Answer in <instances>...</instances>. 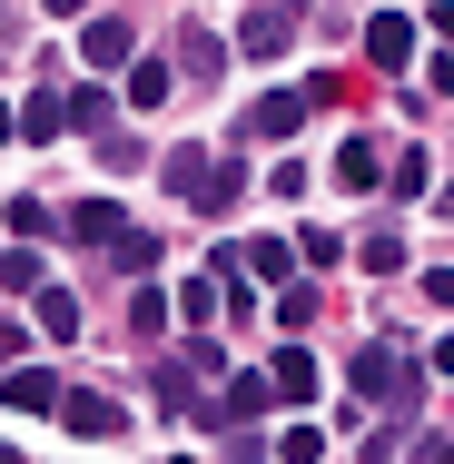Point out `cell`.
Returning <instances> with one entry per match:
<instances>
[{
  "instance_id": "6da1fadb",
  "label": "cell",
  "mask_w": 454,
  "mask_h": 464,
  "mask_svg": "<svg viewBox=\"0 0 454 464\" xmlns=\"http://www.w3.org/2000/svg\"><path fill=\"white\" fill-rule=\"evenodd\" d=\"M346 395H356V405H385V415L405 425V415H415V395H425V366H415L395 336H375L365 356H346Z\"/></svg>"
},
{
  "instance_id": "7a4b0ae2",
  "label": "cell",
  "mask_w": 454,
  "mask_h": 464,
  "mask_svg": "<svg viewBox=\"0 0 454 464\" xmlns=\"http://www.w3.org/2000/svg\"><path fill=\"white\" fill-rule=\"evenodd\" d=\"M159 179H169V198H188L198 218H217V208L247 198V169H237V159H208V149H169Z\"/></svg>"
},
{
  "instance_id": "3957f363",
  "label": "cell",
  "mask_w": 454,
  "mask_h": 464,
  "mask_svg": "<svg viewBox=\"0 0 454 464\" xmlns=\"http://www.w3.org/2000/svg\"><path fill=\"white\" fill-rule=\"evenodd\" d=\"M296 20H306V0H257V10L237 20V50H247V60H276Z\"/></svg>"
},
{
  "instance_id": "277c9868",
  "label": "cell",
  "mask_w": 454,
  "mask_h": 464,
  "mask_svg": "<svg viewBox=\"0 0 454 464\" xmlns=\"http://www.w3.org/2000/svg\"><path fill=\"white\" fill-rule=\"evenodd\" d=\"M60 425H70L80 445H109V435H129V415H119V395H90V385H80V395H60Z\"/></svg>"
},
{
  "instance_id": "5b68a950",
  "label": "cell",
  "mask_w": 454,
  "mask_h": 464,
  "mask_svg": "<svg viewBox=\"0 0 454 464\" xmlns=\"http://www.w3.org/2000/svg\"><path fill=\"white\" fill-rule=\"evenodd\" d=\"M365 70H415V20L405 10H375L365 20Z\"/></svg>"
},
{
  "instance_id": "8992f818",
  "label": "cell",
  "mask_w": 454,
  "mask_h": 464,
  "mask_svg": "<svg viewBox=\"0 0 454 464\" xmlns=\"http://www.w3.org/2000/svg\"><path fill=\"white\" fill-rule=\"evenodd\" d=\"M276 405V375L257 366V375H227V385H217V405H208V425H247V415H267Z\"/></svg>"
},
{
  "instance_id": "52a82bcc",
  "label": "cell",
  "mask_w": 454,
  "mask_h": 464,
  "mask_svg": "<svg viewBox=\"0 0 454 464\" xmlns=\"http://www.w3.org/2000/svg\"><path fill=\"white\" fill-rule=\"evenodd\" d=\"M306 109H316V90H267L237 129H247V139H296V119H306Z\"/></svg>"
},
{
  "instance_id": "ba28073f",
  "label": "cell",
  "mask_w": 454,
  "mask_h": 464,
  "mask_svg": "<svg viewBox=\"0 0 454 464\" xmlns=\"http://www.w3.org/2000/svg\"><path fill=\"white\" fill-rule=\"evenodd\" d=\"M80 60H90V70H129V60H139V40H129L119 10H99L90 30H80Z\"/></svg>"
},
{
  "instance_id": "9c48e42d",
  "label": "cell",
  "mask_w": 454,
  "mask_h": 464,
  "mask_svg": "<svg viewBox=\"0 0 454 464\" xmlns=\"http://www.w3.org/2000/svg\"><path fill=\"white\" fill-rule=\"evenodd\" d=\"M60 227H70V237H80V247H99V257H109V247H119V237H129V218H119V198H80V208H70V218H60Z\"/></svg>"
},
{
  "instance_id": "30bf717a",
  "label": "cell",
  "mask_w": 454,
  "mask_h": 464,
  "mask_svg": "<svg viewBox=\"0 0 454 464\" xmlns=\"http://www.w3.org/2000/svg\"><path fill=\"white\" fill-rule=\"evenodd\" d=\"M0 405H10V415H60V375L10 366V375H0Z\"/></svg>"
},
{
  "instance_id": "8fae6325",
  "label": "cell",
  "mask_w": 454,
  "mask_h": 464,
  "mask_svg": "<svg viewBox=\"0 0 454 464\" xmlns=\"http://www.w3.org/2000/svg\"><path fill=\"white\" fill-rule=\"evenodd\" d=\"M267 375H276V405H286V415H306V405H316V356H306V346L267 356Z\"/></svg>"
},
{
  "instance_id": "7c38bea8",
  "label": "cell",
  "mask_w": 454,
  "mask_h": 464,
  "mask_svg": "<svg viewBox=\"0 0 454 464\" xmlns=\"http://www.w3.org/2000/svg\"><path fill=\"white\" fill-rule=\"evenodd\" d=\"M227 50H237V40H217V30H179V80H208V90H217Z\"/></svg>"
},
{
  "instance_id": "4fadbf2b",
  "label": "cell",
  "mask_w": 454,
  "mask_h": 464,
  "mask_svg": "<svg viewBox=\"0 0 454 464\" xmlns=\"http://www.w3.org/2000/svg\"><path fill=\"white\" fill-rule=\"evenodd\" d=\"M40 336H50V346H70V336H80V296H70V286H50V277H40Z\"/></svg>"
},
{
  "instance_id": "5bb4252c",
  "label": "cell",
  "mask_w": 454,
  "mask_h": 464,
  "mask_svg": "<svg viewBox=\"0 0 454 464\" xmlns=\"http://www.w3.org/2000/svg\"><path fill=\"white\" fill-rule=\"evenodd\" d=\"M336 179L346 188H385V149H375V139H346V149H336Z\"/></svg>"
},
{
  "instance_id": "9a60e30c",
  "label": "cell",
  "mask_w": 454,
  "mask_h": 464,
  "mask_svg": "<svg viewBox=\"0 0 454 464\" xmlns=\"http://www.w3.org/2000/svg\"><path fill=\"white\" fill-rule=\"evenodd\" d=\"M60 129H70V99H60L50 80H40V99L20 109V139H60Z\"/></svg>"
},
{
  "instance_id": "2e32d148",
  "label": "cell",
  "mask_w": 454,
  "mask_h": 464,
  "mask_svg": "<svg viewBox=\"0 0 454 464\" xmlns=\"http://www.w3.org/2000/svg\"><path fill=\"white\" fill-rule=\"evenodd\" d=\"M169 90H179V60H129V99L139 109H159Z\"/></svg>"
},
{
  "instance_id": "e0dca14e",
  "label": "cell",
  "mask_w": 454,
  "mask_h": 464,
  "mask_svg": "<svg viewBox=\"0 0 454 464\" xmlns=\"http://www.w3.org/2000/svg\"><path fill=\"white\" fill-rule=\"evenodd\" d=\"M60 99H70V129H80V139L109 129V90H99V80H80V90H60Z\"/></svg>"
},
{
  "instance_id": "ac0fdd59",
  "label": "cell",
  "mask_w": 454,
  "mask_h": 464,
  "mask_svg": "<svg viewBox=\"0 0 454 464\" xmlns=\"http://www.w3.org/2000/svg\"><path fill=\"white\" fill-rule=\"evenodd\" d=\"M356 267H365V277H395V267H405V237H395V227H365Z\"/></svg>"
},
{
  "instance_id": "d6986e66",
  "label": "cell",
  "mask_w": 454,
  "mask_h": 464,
  "mask_svg": "<svg viewBox=\"0 0 454 464\" xmlns=\"http://www.w3.org/2000/svg\"><path fill=\"white\" fill-rule=\"evenodd\" d=\"M267 455H276V464H316V455H326V435H316L306 415H286V435H276Z\"/></svg>"
},
{
  "instance_id": "ffe728a7",
  "label": "cell",
  "mask_w": 454,
  "mask_h": 464,
  "mask_svg": "<svg viewBox=\"0 0 454 464\" xmlns=\"http://www.w3.org/2000/svg\"><path fill=\"white\" fill-rule=\"evenodd\" d=\"M0 227H10V237H50L60 218H50V198H10V208H0Z\"/></svg>"
},
{
  "instance_id": "44dd1931",
  "label": "cell",
  "mask_w": 454,
  "mask_h": 464,
  "mask_svg": "<svg viewBox=\"0 0 454 464\" xmlns=\"http://www.w3.org/2000/svg\"><path fill=\"white\" fill-rule=\"evenodd\" d=\"M129 336H169V296L159 286H129Z\"/></svg>"
},
{
  "instance_id": "7402d4cb",
  "label": "cell",
  "mask_w": 454,
  "mask_h": 464,
  "mask_svg": "<svg viewBox=\"0 0 454 464\" xmlns=\"http://www.w3.org/2000/svg\"><path fill=\"white\" fill-rule=\"evenodd\" d=\"M237 267H257V277H296V247H286V237H257V247H237Z\"/></svg>"
},
{
  "instance_id": "603a6c76",
  "label": "cell",
  "mask_w": 454,
  "mask_h": 464,
  "mask_svg": "<svg viewBox=\"0 0 454 464\" xmlns=\"http://www.w3.org/2000/svg\"><path fill=\"white\" fill-rule=\"evenodd\" d=\"M179 316H188V326H208V316H217V267H208V277H188V286H179Z\"/></svg>"
},
{
  "instance_id": "cb8c5ba5",
  "label": "cell",
  "mask_w": 454,
  "mask_h": 464,
  "mask_svg": "<svg viewBox=\"0 0 454 464\" xmlns=\"http://www.w3.org/2000/svg\"><path fill=\"white\" fill-rule=\"evenodd\" d=\"M0 286H40V257H30V237H10V247H0Z\"/></svg>"
},
{
  "instance_id": "d4e9b609",
  "label": "cell",
  "mask_w": 454,
  "mask_h": 464,
  "mask_svg": "<svg viewBox=\"0 0 454 464\" xmlns=\"http://www.w3.org/2000/svg\"><path fill=\"white\" fill-rule=\"evenodd\" d=\"M385 188H395V198H425V159H415V149H405V159H385Z\"/></svg>"
},
{
  "instance_id": "484cf974",
  "label": "cell",
  "mask_w": 454,
  "mask_h": 464,
  "mask_svg": "<svg viewBox=\"0 0 454 464\" xmlns=\"http://www.w3.org/2000/svg\"><path fill=\"white\" fill-rule=\"evenodd\" d=\"M20 356H30V326H10V316H0V375L20 366Z\"/></svg>"
},
{
  "instance_id": "4316f807",
  "label": "cell",
  "mask_w": 454,
  "mask_h": 464,
  "mask_svg": "<svg viewBox=\"0 0 454 464\" xmlns=\"http://www.w3.org/2000/svg\"><path fill=\"white\" fill-rule=\"evenodd\" d=\"M425 296H435V306L454 316V267H435V277H425Z\"/></svg>"
},
{
  "instance_id": "83f0119b",
  "label": "cell",
  "mask_w": 454,
  "mask_h": 464,
  "mask_svg": "<svg viewBox=\"0 0 454 464\" xmlns=\"http://www.w3.org/2000/svg\"><path fill=\"white\" fill-rule=\"evenodd\" d=\"M40 10H50V20H80V10H90V0H40Z\"/></svg>"
},
{
  "instance_id": "f1b7e54d",
  "label": "cell",
  "mask_w": 454,
  "mask_h": 464,
  "mask_svg": "<svg viewBox=\"0 0 454 464\" xmlns=\"http://www.w3.org/2000/svg\"><path fill=\"white\" fill-rule=\"evenodd\" d=\"M425 366H435V375H454V336H445V346H435V356H425Z\"/></svg>"
},
{
  "instance_id": "f546056e",
  "label": "cell",
  "mask_w": 454,
  "mask_h": 464,
  "mask_svg": "<svg viewBox=\"0 0 454 464\" xmlns=\"http://www.w3.org/2000/svg\"><path fill=\"white\" fill-rule=\"evenodd\" d=\"M227 464H276V455H247V445H237V455H227Z\"/></svg>"
},
{
  "instance_id": "4dcf8cb0",
  "label": "cell",
  "mask_w": 454,
  "mask_h": 464,
  "mask_svg": "<svg viewBox=\"0 0 454 464\" xmlns=\"http://www.w3.org/2000/svg\"><path fill=\"white\" fill-rule=\"evenodd\" d=\"M0 139H20V119H10V109H0Z\"/></svg>"
},
{
  "instance_id": "1f68e13d",
  "label": "cell",
  "mask_w": 454,
  "mask_h": 464,
  "mask_svg": "<svg viewBox=\"0 0 454 464\" xmlns=\"http://www.w3.org/2000/svg\"><path fill=\"white\" fill-rule=\"evenodd\" d=\"M425 464H454V445H435V455H425Z\"/></svg>"
},
{
  "instance_id": "d6a6232c",
  "label": "cell",
  "mask_w": 454,
  "mask_h": 464,
  "mask_svg": "<svg viewBox=\"0 0 454 464\" xmlns=\"http://www.w3.org/2000/svg\"><path fill=\"white\" fill-rule=\"evenodd\" d=\"M445 208H454V179H445Z\"/></svg>"
},
{
  "instance_id": "836d02e7",
  "label": "cell",
  "mask_w": 454,
  "mask_h": 464,
  "mask_svg": "<svg viewBox=\"0 0 454 464\" xmlns=\"http://www.w3.org/2000/svg\"><path fill=\"white\" fill-rule=\"evenodd\" d=\"M0 20H10V10H0Z\"/></svg>"
}]
</instances>
